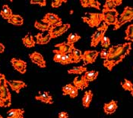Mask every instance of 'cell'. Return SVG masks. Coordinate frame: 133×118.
<instances>
[{
	"instance_id": "obj_45",
	"label": "cell",
	"mask_w": 133,
	"mask_h": 118,
	"mask_svg": "<svg viewBox=\"0 0 133 118\" xmlns=\"http://www.w3.org/2000/svg\"><path fill=\"white\" fill-rule=\"evenodd\" d=\"M130 92H131V94H132V96H133V89H132V91H131Z\"/></svg>"
},
{
	"instance_id": "obj_10",
	"label": "cell",
	"mask_w": 133,
	"mask_h": 118,
	"mask_svg": "<svg viewBox=\"0 0 133 118\" xmlns=\"http://www.w3.org/2000/svg\"><path fill=\"white\" fill-rule=\"evenodd\" d=\"M11 64L12 67L16 70L20 72L21 73L24 74L26 73V71H27V63L25 61H24L23 60L13 58L11 60Z\"/></svg>"
},
{
	"instance_id": "obj_24",
	"label": "cell",
	"mask_w": 133,
	"mask_h": 118,
	"mask_svg": "<svg viewBox=\"0 0 133 118\" xmlns=\"http://www.w3.org/2000/svg\"><path fill=\"white\" fill-rule=\"evenodd\" d=\"M84 77L86 79V80L89 83L95 80L97 76H98V72L97 71H94V70H91V71H86L84 74Z\"/></svg>"
},
{
	"instance_id": "obj_19",
	"label": "cell",
	"mask_w": 133,
	"mask_h": 118,
	"mask_svg": "<svg viewBox=\"0 0 133 118\" xmlns=\"http://www.w3.org/2000/svg\"><path fill=\"white\" fill-rule=\"evenodd\" d=\"M35 98L38 101H41L42 102L46 103V104H52L53 102L52 98L48 92H43V93L41 94L40 95L36 96Z\"/></svg>"
},
{
	"instance_id": "obj_6",
	"label": "cell",
	"mask_w": 133,
	"mask_h": 118,
	"mask_svg": "<svg viewBox=\"0 0 133 118\" xmlns=\"http://www.w3.org/2000/svg\"><path fill=\"white\" fill-rule=\"evenodd\" d=\"M70 28V24H63L62 23L55 25V26H51L49 30V33L51 36L52 39V38H56L59 36L65 33Z\"/></svg>"
},
{
	"instance_id": "obj_44",
	"label": "cell",
	"mask_w": 133,
	"mask_h": 118,
	"mask_svg": "<svg viewBox=\"0 0 133 118\" xmlns=\"http://www.w3.org/2000/svg\"><path fill=\"white\" fill-rule=\"evenodd\" d=\"M4 51H5V46H4V45L2 43L0 42V54L1 53H3Z\"/></svg>"
},
{
	"instance_id": "obj_3",
	"label": "cell",
	"mask_w": 133,
	"mask_h": 118,
	"mask_svg": "<svg viewBox=\"0 0 133 118\" xmlns=\"http://www.w3.org/2000/svg\"><path fill=\"white\" fill-rule=\"evenodd\" d=\"M133 20V7H129V6H126L124 10H123V13L120 14L119 18H118L117 24L114 26L113 30L119 29L123 25L125 24L130 22Z\"/></svg>"
},
{
	"instance_id": "obj_5",
	"label": "cell",
	"mask_w": 133,
	"mask_h": 118,
	"mask_svg": "<svg viewBox=\"0 0 133 118\" xmlns=\"http://www.w3.org/2000/svg\"><path fill=\"white\" fill-rule=\"evenodd\" d=\"M108 29V25L106 23H103L101 26L97 27V30L94 32V33L91 36V46L97 47L99 42H101V39L105 36V33Z\"/></svg>"
},
{
	"instance_id": "obj_37",
	"label": "cell",
	"mask_w": 133,
	"mask_h": 118,
	"mask_svg": "<svg viewBox=\"0 0 133 118\" xmlns=\"http://www.w3.org/2000/svg\"><path fill=\"white\" fill-rule=\"evenodd\" d=\"M52 39L51 36H50V33H48L47 35H46L45 36H43V38L42 39V41H41V45H45V44H47L50 41V39Z\"/></svg>"
},
{
	"instance_id": "obj_42",
	"label": "cell",
	"mask_w": 133,
	"mask_h": 118,
	"mask_svg": "<svg viewBox=\"0 0 133 118\" xmlns=\"http://www.w3.org/2000/svg\"><path fill=\"white\" fill-rule=\"evenodd\" d=\"M114 2V4L116 5V6H118V5H120L123 2L122 0H113Z\"/></svg>"
},
{
	"instance_id": "obj_39",
	"label": "cell",
	"mask_w": 133,
	"mask_h": 118,
	"mask_svg": "<svg viewBox=\"0 0 133 118\" xmlns=\"http://www.w3.org/2000/svg\"><path fill=\"white\" fill-rule=\"evenodd\" d=\"M78 89L76 88V87H74L72 89V90L71 91V92L69 93V96L72 98H75V97L78 96Z\"/></svg>"
},
{
	"instance_id": "obj_21",
	"label": "cell",
	"mask_w": 133,
	"mask_h": 118,
	"mask_svg": "<svg viewBox=\"0 0 133 118\" xmlns=\"http://www.w3.org/2000/svg\"><path fill=\"white\" fill-rule=\"evenodd\" d=\"M0 15H1L4 19L8 20H9L11 18V16L13 15V14H12V11H11V9L9 7V5H3L2 9L1 11H0Z\"/></svg>"
},
{
	"instance_id": "obj_35",
	"label": "cell",
	"mask_w": 133,
	"mask_h": 118,
	"mask_svg": "<svg viewBox=\"0 0 133 118\" xmlns=\"http://www.w3.org/2000/svg\"><path fill=\"white\" fill-rule=\"evenodd\" d=\"M66 2L67 1L65 0H54L52 2L51 6L52 8H59V6H61L63 2Z\"/></svg>"
},
{
	"instance_id": "obj_13",
	"label": "cell",
	"mask_w": 133,
	"mask_h": 118,
	"mask_svg": "<svg viewBox=\"0 0 133 118\" xmlns=\"http://www.w3.org/2000/svg\"><path fill=\"white\" fill-rule=\"evenodd\" d=\"M73 85L75 87L78 89H81L83 90L84 89L87 88L89 85V83L86 80V79L84 77V75H82L81 77H76L73 80Z\"/></svg>"
},
{
	"instance_id": "obj_27",
	"label": "cell",
	"mask_w": 133,
	"mask_h": 118,
	"mask_svg": "<svg viewBox=\"0 0 133 118\" xmlns=\"http://www.w3.org/2000/svg\"><path fill=\"white\" fill-rule=\"evenodd\" d=\"M80 36L76 33H70L67 38V43L69 46H74V43L78 42L80 39Z\"/></svg>"
},
{
	"instance_id": "obj_15",
	"label": "cell",
	"mask_w": 133,
	"mask_h": 118,
	"mask_svg": "<svg viewBox=\"0 0 133 118\" xmlns=\"http://www.w3.org/2000/svg\"><path fill=\"white\" fill-rule=\"evenodd\" d=\"M24 110L21 108H13L7 112V118H24Z\"/></svg>"
},
{
	"instance_id": "obj_25",
	"label": "cell",
	"mask_w": 133,
	"mask_h": 118,
	"mask_svg": "<svg viewBox=\"0 0 133 118\" xmlns=\"http://www.w3.org/2000/svg\"><path fill=\"white\" fill-rule=\"evenodd\" d=\"M116 5L114 4L113 0H107L104 5H103V9L102 10V13H106L109 11H112L113 9H116Z\"/></svg>"
},
{
	"instance_id": "obj_32",
	"label": "cell",
	"mask_w": 133,
	"mask_h": 118,
	"mask_svg": "<svg viewBox=\"0 0 133 118\" xmlns=\"http://www.w3.org/2000/svg\"><path fill=\"white\" fill-rule=\"evenodd\" d=\"M74 85L72 83H69L65 85V86L62 87V94L63 95H69V93L71 92V91L72 90V89L74 88Z\"/></svg>"
},
{
	"instance_id": "obj_30",
	"label": "cell",
	"mask_w": 133,
	"mask_h": 118,
	"mask_svg": "<svg viewBox=\"0 0 133 118\" xmlns=\"http://www.w3.org/2000/svg\"><path fill=\"white\" fill-rule=\"evenodd\" d=\"M34 27H35V28L40 30L41 31H49V30H50L51 26H50L49 24H44V23H41V22H38V21H35Z\"/></svg>"
},
{
	"instance_id": "obj_7",
	"label": "cell",
	"mask_w": 133,
	"mask_h": 118,
	"mask_svg": "<svg viewBox=\"0 0 133 118\" xmlns=\"http://www.w3.org/2000/svg\"><path fill=\"white\" fill-rule=\"evenodd\" d=\"M103 21L109 25H116L118 21V15L119 13L116 9L109 11L106 13L103 14Z\"/></svg>"
},
{
	"instance_id": "obj_23",
	"label": "cell",
	"mask_w": 133,
	"mask_h": 118,
	"mask_svg": "<svg viewBox=\"0 0 133 118\" xmlns=\"http://www.w3.org/2000/svg\"><path fill=\"white\" fill-rule=\"evenodd\" d=\"M8 22L15 26H21L24 23V19L18 14H13L10 19L8 20Z\"/></svg>"
},
{
	"instance_id": "obj_41",
	"label": "cell",
	"mask_w": 133,
	"mask_h": 118,
	"mask_svg": "<svg viewBox=\"0 0 133 118\" xmlns=\"http://www.w3.org/2000/svg\"><path fill=\"white\" fill-rule=\"evenodd\" d=\"M59 118H69V114L67 112H65V111H62L60 112L58 115Z\"/></svg>"
},
{
	"instance_id": "obj_1",
	"label": "cell",
	"mask_w": 133,
	"mask_h": 118,
	"mask_svg": "<svg viewBox=\"0 0 133 118\" xmlns=\"http://www.w3.org/2000/svg\"><path fill=\"white\" fill-rule=\"evenodd\" d=\"M132 50V43L131 42H126L122 45L121 48L119 49L114 54L109 55L107 59L104 60L103 61V66L106 67L110 71H111L113 68L122 62L123 59L125 58Z\"/></svg>"
},
{
	"instance_id": "obj_34",
	"label": "cell",
	"mask_w": 133,
	"mask_h": 118,
	"mask_svg": "<svg viewBox=\"0 0 133 118\" xmlns=\"http://www.w3.org/2000/svg\"><path fill=\"white\" fill-rule=\"evenodd\" d=\"M53 53L55 54L54 56H53V61L55 62H57V63H60V61H61L62 57V54H61L60 52H59L56 49L53 50Z\"/></svg>"
},
{
	"instance_id": "obj_2",
	"label": "cell",
	"mask_w": 133,
	"mask_h": 118,
	"mask_svg": "<svg viewBox=\"0 0 133 118\" xmlns=\"http://www.w3.org/2000/svg\"><path fill=\"white\" fill-rule=\"evenodd\" d=\"M7 79L4 74L0 73V98L4 101L7 108L11 105V95L7 86Z\"/></svg>"
},
{
	"instance_id": "obj_40",
	"label": "cell",
	"mask_w": 133,
	"mask_h": 118,
	"mask_svg": "<svg viewBox=\"0 0 133 118\" xmlns=\"http://www.w3.org/2000/svg\"><path fill=\"white\" fill-rule=\"evenodd\" d=\"M43 38V34L42 33H37V36H36V39H37V41H36V43L37 44H39V45H41V41H42V39Z\"/></svg>"
},
{
	"instance_id": "obj_31",
	"label": "cell",
	"mask_w": 133,
	"mask_h": 118,
	"mask_svg": "<svg viewBox=\"0 0 133 118\" xmlns=\"http://www.w3.org/2000/svg\"><path fill=\"white\" fill-rule=\"evenodd\" d=\"M121 85H122V87H123L125 90H126V91H129V92H131V91L132 90V89H133L132 83L131 81L128 80L127 79H124V81H123V83H121Z\"/></svg>"
},
{
	"instance_id": "obj_33",
	"label": "cell",
	"mask_w": 133,
	"mask_h": 118,
	"mask_svg": "<svg viewBox=\"0 0 133 118\" xmlns=\"http://www.w3.org/2000/svg\"><path fill=\"white\" fill-rule=\"evenodd\" d=\"M101 43L102 47H103L104 49H107V48H108L110 46V40L109 39V37L104 36L103 38L101 41Z\"/></svg>"
},
{
	"instance_id": "obj_12",
	"label": "cell",
	"mask_w": 133,
	"mask_h": 118,
	"mask_svg": "<svg viewBox=\"0 0 133 118\" xmlns=\"http://www.w3.org/2000/svg\"><path fill=\"white\" fill-rule=\"evenodd\" d=\"M7 83L11 90L15 91L16 93H19L21 89L27 86V84L21 80H7Z\"/></svg>"
},
{
	"instance_id": "obj_43",
	"label": "cell",
	"mask_w": 133,
	"mask_h": 118,
	"mask_svg": "<svg viewBox=\"0 0 133 118\" xmlns=\"http://www.w3.org/2000/svg\"><path fill=\"white\" fill-rule=\"evenodd\" d=\"M0 107H2V108H7L5 103L4 102V101H2L1 98H0Z\"/></svg>"
},
{
	"instance_id": "obj_9",
	"label": "cell",
	"mask_w": 133,
	"mask_h": 118,
	"mask_svg": "<svg viewBox=\"0 0 133 118\" xmlns=\"http://www.w3.org/2000/svg\"><path fill=\"white\" fill-rule=\"evenodd\" d=\"M98 51L96 50L94 51H85L82 55V61H84V64H93L95 62L96 59L98 56Z\"/></svg>"
},
{
	"instance_id": "obj_11",
	"label": "cell",
	"mask_w": 133,
	"mask_h": 118,
	"mask_svg": "<svg viewBox=\"0 0 133 118\" xmlns=\"http://www.w3.org/2000/svg\"><path fill=\"white\" fill-rule=\"evenodd\" d=\"M29 57L31 58V61L34 64L38 65L39 67H41L42 68L46 67V61L43 58V57L42 56V55L40 54L39 52L34 51L33 53H31V55H29Z\"/></svg>"
},
{
	"instance_id": "obj_16",
	"label": "cell",
	"mask_w": 133,
	"mask_h": 118,
	"mask_svg": "<svg viewBox=\"0 0 133 118\" xmlns=\"http://www.w3.org/2000/svg\"><path fill=\"white\" fill-rule=\"evenodd\" d=\"M117 102L114 100H112L111 101H110L109 103H107L104 105L103 106V110L107 114H113L116 109H117Z\"/></svg>"
},
{
	"instance_id": "obj_14",
	"label": "cell",
	"mask_w": 133,
	"mask_h": 118,
	"mask_svg": "<svg viewBox=\"0 0 133 118\" xmlns=\"http://www.w3.org/2000/svg\"><path fill=\"white\" fill-rule=\"evenodd\" d=\"M69 53L72 55V60L74 63H78L80 61L82 60V52L81 50L75 48L74 46H71V48L69 50Z\"/></svg>"
},
{
	"instance_id": "obj_46",
	"label": "cell",
	"mask_w": 133,
	"mask_h": 118,
	"mask_svg": "<svg viewBox=\"0 0 133 118\" xmlns=\"http://www.w3.org/2000/svg\"><path fill=\"white\" fill-rule=\"evenodd\" d=\"M0 118H3V117H2V116L0 115Z\"/></svg>"
},
{
	"instance_id": "obj_26",
	"label": "cell",
	"mask_w": 133,
	"mask_h": 118,
	"mask_svg": "<svg viewBox=\"0 0 133 118\" xmlns=\"http://www.w3.org/2000/svg\"><path fill=\"white\" fill-rule=\"evenodd\" d=\"M87 71V68L84 66H79V67H75L71 70H68V73L70 74H82L83 73H85Z\"/></svg>"
},
{
	"instance_id": "obj_4",
	"label": "cell",
	"mask_w": 133,
	"mask_h": 118,
	"mask_svg": "<svg viewBox=\"0 0 133 118\" xmlns=\"http://www.w3.org/2000/svg\"><path fill=\"white\" fill-rule=\"evenodd\" d=\"M82 20L91 27H98L103 21V14L102 13H85Z\"/></svg>"
},
{
	"instance_id": "obj_22",
	"label": "cell",
	"mask_w": 133,
	"mask_h": 118,
	"mask_svg": "<svg viewBox=\"0 0 133 118\" xmlns=\"http://www.w3.org/2000/svg\"><path fill=\"white\" fill-rule=\"evenodd\" d=\"M56 48H58V51L60 52L62 55H65L68 54L69 52V50L71 48V46H69L67 42H62V43H59L55 46Z\"/></svg>"
},
{
	"instance_id": "obj_38",
	"label": "cell",
	"mask_w": 133,
	"mask_h": 118,
	"mask_svg": "<svg viewBox=\"0 0 133 118\" xmlns=\"http://www.w3.org/2000/svg\"><path fill=\"white\" fill-rule=\"evenodd\" d=\"M100 55H101V58L104 59V60L107 59L108 56H109V51L106 49H103V50H102V51H101Z\"/></svg>"
},
{
	"instance_id": "obj_8",
	"label": "cell",
	"mask_w": 133,
	"mask_h": 118,
	"mask_svg": "<svg viewBox=\"0 0 133 118\" xmlns=\"http://www.w3.org/2000/svg\"><path fill=\"white\" fill-rule=\"evenodd\" d=\"M43 23L49 24L50 26H55L57 24H62V19L56 14L52 13H47L45 14L43 18L42 19Z\"/></svg>"
},
{
	"instance_id": "obj_28",
	"label": "cell",
	"mask_w": 133,
	"mask_h": 118,
	"mask_svg": "<svg viewBox=\"0 0 133 118\" xmlns=\"http://www.w3.org/2000/svg\"><path fill=\"white\" fill-rule=\"evenodd\" d=\"M125 34L126 36L125 37V39L127 41L133 42V24L127 27L125 30Z\"/></svg>"
},
{
	"instance_id": "obj_18",
	"label": "cell",
	"mask_w": 133,
	"mask_h": 118,
	"mask_svg": "<svg viewBox=\"0 0 133 118\" xmlns=\"http://www.w3.org/2000/svg\"><path fill=\"white\" fill-rule=\"evenodd\" d=\"M93 96H94V95H93L92 92L91 90L86 91L84 92V97L82 98V105H83V106L84 108H89V106L91 105V102L92 101Z\"/></svg>"
},
{
	"instance_id": "obj_29",
	"label": "cell",
	"mask_w": 133,
	"mask_h": 118,
	"mask_svg": "<svg viewBox=\"0 0 133 118\" xmlns=\"http://www.w3.org/2000/svg\"><path fill=\"white\" fill-rule=\"evenodd\" d=\"M72 63H74V62L72 60V55L69 52L68 54L62 55L61 61H60V64H63V65H65V64H72Z\"/></svg>"
},
{
	"instance_id": "obj_20",
	"label": "cell",
	"mask_w": 133,
	"mask_h": 118,
	"mask_svg": "<svg viewBox=\"0 0 133 118\" xmlns=\"http://www.w3.org/2000/svg\"><path fill=\"white\" fill-rule=\"evenodd\" d=\"M22 42L28 48H33V47H34V46L36 44V42L34 40V38L31 33H28L22 39Z\"/></svg>"
},
{
	"instance_id": "obj_36",
	"label": "cell",
	"mask_w": 133,
	"mask_h": 118,
	"mask_svg": "<svg viewBox=\"0 0 133 118\" xmlns=\"http://www.w3.org/2000/svg\"><path fill=\"white\" fill-rule=\"evenodd\" d=\"M30 3L32 5H40L41 6H46V0H31Z\"/></svg>"
},
{
	"instance_id": "obj_17",
	"label": "cell",
	"mask_w": 133,
	"mask_h": 118,
	"mask_svg": "<svg viewBox=\"0 0 133 118\" xmlns=\"http://www.w3.org/2000/svg\"><path fill=\"white\" fill-rule=\"evenodd\" d=\"M81 5L84 8H88V7H92L95 8L97 9L100 10L101 8V3L98 1L96 0H81Z\"/></svg>"
}]
</instances>
